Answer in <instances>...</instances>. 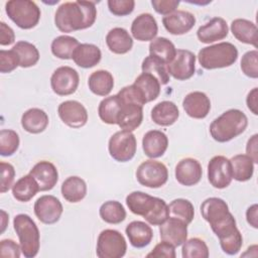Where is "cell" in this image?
<instances>
[{
  "label": "cell",
  "mask_w": 258,
  "mask_h": 258,
  "mask_svg": "<svg viewBox=\"0 0 258 258\" xmlns=\"http://www.w3.org/2000/svg\"><path fill=\"white\" fill-rule=\"evenodd\" d=\"M177 182L184 186H192L200 182L203 175L201 163L191 157H186L178 161L174 170Z\"/></svg>",
  "instance_id": "16"
},
{
  "label": "cell",
  "mask_w": 258,
  "mask_h": 258,
  "mask_svg": "<svg viewBox=\"0 0 258 258\" xmlns=\"http://www.w3.org/2000/svg\"><path fill=\"white\" fill-rule=\"evenodd\" d=\"M151 5L154 10L161 15H168L176 10L179 5V1L176 0H152Z\"/></svg>",
  "instance_id": "51"
},
{
  "label": "cell",
  "mask_w": 258,
  "mask_h": 258,
  "mask_svg": "<svg viewBox=\"0 0 258 258\" xmlns=\"http://www.w3.org/2000/svg\"><path fill=\"white\" fill-rule=\"evenodd\" d=\"M182 107L185 113L194 119H204L211 110L210 98L200 91L188 93L182 101Z\"/></svg>",
  "instance_id": "20"
},
{
  "label": "cell",
  "mask_w": 258,
  "mask_h": 258,
  "mask_svg": "<svg viewBox=\"0 0 258 258\" xmlns=\"http://www.w3.org/2000/svg\"><path fill=\"white\" fill-rule=\"evenodd\" d=\"M231 31L239 41L251 44L255 48L257 47V26L254 22L244 18H237L231 23Z\"/></svg>",
  "instance_id": "31"
},
{
  "label": "cell",
  "mask_w": 258,
  "mask_h": 258,
  "mask_svg": "<svg viewBox=\"0 0 258 258\" xmlns=\"http://www.w3.org/2000/svg\"><path fill=\"white\" fill-rule=\"evenodd\" d=\"M142 121L143 106L136 103H125L122 101V107L119 113L117 125L122 130L132 132L141 125Z\"/></svg>",
  "instance_id": "24"
},
{
  "label": "cell",
  "mask_w": 258,
  "mask_h": 258,
  "mask_svg": "<svg viewBox=\"0 0 258 258\" xmlns=\"http://www.w3.org/2000/svg\"><path fill=\"white\" fill-rule=\"evenodd\" d=\"M19 66L17 53L11 48L9 50H0V72L2 74L11 73Z\"/></svg>",
  "instance_id": "46"
},
{
  "label": "cell",
  "mask_w": 258,
  "mask_h": 258,
  "mask_svg": "<svg viewBox=\"0 0 258 258\" xmlns=\"http://www.w3.org/2000/svg\"><path fill=\"white\" fill-rule=\"evenodd\" d=\"M97 18V8L92 1L64 2L54 14V24L61 32L69 33L91 27Z\"/></svg>",
  "instance_id": "1"
},
{
  "label": "cell",
  "mask_w": 258,
  "mask_h": 258,
  "mask_svg": "<svg viewBox=\"0 0 258 258\" xmlns=\"http://www.w3.org/2000/svg\"><path fill=\"white\" fill-rule=\"evenodd\" d=\"M127 243L117 230H103L97 240L96 254L99 258H121L126 254Z\"/></svg>",
  "instance_id": "8"
},
{
  "label": "cell",
  "mask_w": 258,
  "mask_h": 258,
  "mask_svg": "<svg viewBox=\"0 0 258 258\" xmlns=\"http://www.w3.org/2000/svg\"><path fill=\"white\" fill-rule=\"evenodd\" d=\"M130 244L134 248H144L150 244L153 238L151 227L142 221H133L125 229Z\"/></svg>",
  "instance_id": "25"
},
{
  "label": "cell",
  "mask_w": 258,
  "mask_h": 258,
  "mask_svg": "<svg viewBox=\"0 0 258 258\" xmlns=\"http://www.w3.org/2000/svg\"><path fill=\"white\" fill-rule=\"evenodd\" d=\"M196 55L187 49H176L174 58L166 66L169 76L177 81L190 79L196 72Z\"/></svg>",
  "instance_id": "13"
},
{
  "label": "cell",
  "mask_w": 258,
  "mask_h": 258,
  "mask_svg": "<svg viewBox=\"0 0 258 258\" xmlns=\"http://www.w3.org/2000/svg\"><path fill=\"white\" fill-rule=\"evenodd\" d=\"M88 86L93 94L106 97L114 88V78L110 72L98 70L90 75L88 79Z\"/></svg>",
  "instance_id": "32"
},
{
  "label": "cell",
  "mask_w": 258,
  "mask_h": 258,
  "mask_svg": "<svg viewBox=\"0 0 258 258\" xmlns=\"http://www.w3.org/2000/svg\"><path fill=\"white\" fill-rule=\"evenodd\" d=\"M99 214L104 222L112 225L120 224L126 219V211L118 201H107L102 204Z\"/></svg>",
  "instance_id": "39"
},
{
  "label": "cell",
  "mask_w": 258,
  "mask_h": 258,
  "mask_svg": "<svg viewBox=\"0 0 258 258\" xmlns=\"http://www.w3.org/2000/svg\"><path fill=\"white\" fill-rule=\"evenodd\" d=\"M246 220L251 227H253L254 229L258 228V206H257V204H254L247 209Z\"/></svg>",
  "instance_id": "54"
},
{
  "label": "cell",
  "mask_w": 258,
  "mask_h": 258,
  "mask_svg": "<svg viewBox=\"0 0 258 258\" xmlns=\"http://www.w3.org/2000/svg\"><path fill=\"white\" fill-rule=\"evenodd\" d=\"M107 4L109 11L116 16L129 15L135 7V1L133 0H109Z\"/></svg>",
  "instance_id": "47"
},
{
  "label": "cell",
  "mask_w": 258,
  "mask_h": 258,
  "mask_svg": "<svg viewBox=\"0 0 258 258\" xmlns=\"http://www.w3.org/2000/svg\"><path fill=\"white\" fill-rule=\"evenodd\" d=\"M79 44L80 42L78 39L73 36L59 35L52 40L50 49L54 56L60 59H70Z\"/></svg>",
  "instance_id": "40"
},
{
  "label": "cell",
  "mask_w": 258,
  "mask_h": 258,
  "mask_svg": "<svg viewBox=\"0 0 258 258\" xmlns=\"http://www.w3.org/2000/svg\"><path fill=\"white\" fill-rule=\"evenodd\" d=\"M5 11L8 17L21 29L35 27L40 19V9L29 0H11L6 2Z\"/></svg>",
  "instance_id": "7"
},
{
  "label": "cell",
  "mask_w": 258,
  "mask_h": 258,
  "mask_svg": "<svg viewBox=\"0 0 258 258\" xmlns=\"http://www.w3.org/2000/svg\"><path fill=\"white\" fill-rule=\"evenodd\" d=\"M159 234L162 241L178 247L187 239V224L179 219L170 217L159 226Z\"/></svg>",
  "instance_id": "18"
},
{
  "label": "cell",
  "mask_w": 258,
  "mask_h": 258,
  "mask_svg": "<svg viewBox=\"0 0 258 258\" xmlns=\"http://www.w3.org/2000/svg\"><path fill=\"white\" fill-rule=\"evenodd\" d=\"M75 63L83 69H90L97 66L101 58V49L93 43H80L72 55Z\"/></svg>",
  "instance_id": "26"
},
{
  "label": "cell",
  "mask_w": 258,
  "mask_h": 258,
  "mask_svg": "<svg viewBox=\"0 0 258 258\" xmlns=\"http://www.w3.org/2000/svg\"><path fill=\"white\" fill-rule=\"evenodd\" d=\"M34 214L43 224L51 225L58 222L63 208L60 201L51 195L39 197L34 203Z\"/></svg>",
  "instance_id": "14"
},
{
  "label": "cell",
  "mask_w": 258,
  "mask_h": 258,
  "mask_svg": "<svg viewBox=\"0 0 258 258\" xmlns=\"http://www.w3.org/2000/svg\"><path fill=\"white\" fill-rule=\"evenodd\" d=\"M150 117L155 124L166 127L177 121L179 117V110L175 103L171 101H162L152 108Z\"/></svg>",
  "instance_id": "28"
},
{
  "label": "cell",
  "mask_w": 258,
  "mask_h": 258,
  "mask_svg": "<svg viewBox=\"0 0 258 258\" xmlns=\"http://www.w3.org/2000/svg\"><path fill=\"white\" fill-rule=\"evenodd\" d=\"M168 147V138L160 130H150L142 138V148L149 158H158L162 156Z\"/></svg>",
  "instance_id": "23"
},
{
  "label": "cell",
  "mask_w": 258,
  "mask_h": 258,
  "mask_svg": "<svg viewBox=\"0 0 258 258\" xmlns=\"http://www.w3.org/2000/svg\"><path fill=\"white\" fill-rule=\"evenodd\" d=\"M210 255L206 242L200 238L186 239L182 244L181 256L183 258H208Z\"/></svg>",
  "instance_id": "43"
},
{
  "label": "cell",
  "mask_w": 258,
  "mask_h": 258,
  "mask_svg": "<svg viewBox=\"0 0 258 258\" xmlns=\"http://www.w3.org/2000/svg\"><path fill=\"white\" fill-rule=\"evenodd\" d=\"M60 191L66 201L70 203H79L87 195V183L80 176H69L61 183Z\"/></svg>",
  "instance_id": "33"
},
{
  "label": "cell",
  "mask_w": 258,
  "mask_h": 258,
  "mask_svg": "<svg viewBox=\"0 0 258 258\" xmlns=\"http://www.w3.org/2000/svg\"><path fill=\"white\" fill-rule=\"evenodd\" d=\"M240 63L242 73L245 76L251 79L258 78V51L256 49L245 52Z\"/></svg>",
  "instance_id": "45"
},
{
  "label": "cell",
  "mask_w": 258,
  "mask_h": 258,
  "mask_svg": "<svg viewBox=\"0 0 258 258\" xmlns=\"http://www.w3.org/2000/svg\"><path fill=\"white\" fill-rule=\"evenodd\" d=\"M228 33L229 27L226 20L222 17H214L199 27L197 36L203 43H212L226 38Z\"/></svg>",
  "instance_id": "21"
},
{
  "label": "cell",
  "mask_w": 258,
  "mask_h": 258,
  "mask_svg": "<svg viewBox=\"0 0 258 258\" xmlns=\"http://www.w3.org/2000/svg\"><path fill=\"white\" fill-rule=\"evenodd\" d=\"M162 24L170 34L181 35L188 32L195 26L196 16L188 11L175 10L163 16Z\"/></svg>",
  "instance_id": "17"
},
{
  "label": "cell",
  "mask_w": 258,
  "mask_h": 258,
  "mask_svg": "<svg viewBox=\"0 0 258 258\" xmlns=\"http://www.w3.org/2000/svg\"><path fill=\"white\" fill-rule=\"evenodd\" d=\"M158 32L156 19L150 13L138 15L131 24L132 36L139 41L153 40Z\"/></svg>",
  "instance_id": "22"
},
{
  "label": "cell",
  "mask_w": 258,
  "mask_h": 258,
  "mask_svg": "<svg viewBox=\"0 0 258 258\" xmlns=\"http://www.w3.org/2000/svg\"><path fill=\"white\" fill-rule=\"evenodd\" d=\"M141 70L142 73H148L154 76L160 85H166L169 82V75L166 70V64L152 55H148L143 59Z\"/></svg>",
  "instance_id": "42"
},
{
  "label": "cell",
  "mask_w": 258,
  "mask_h": 258,
  "mask_svg": "<svg viewBox=\"0 0 258 258\" xmlns=\"http://www.w3.org/2000/svg\"><path fill=\"white\" fill-rule=\"evenodd\" d=\"M257 96H258V89L257 88H253L247 95L246 98V104L248 109L254 114L257 115L258 114V110H257Z\"/></svg>",
  "instance_id": "55"
},
{
  "label": "cell",
  "mask_w": 258,
  "mask_h": 258,
  "mask_svg": "<svg viewBox=\"0 0 258 258\" xmlns=\"http://www.w3.org/2000/svg\"><path fill=\"white\" fill-rule=\"evenodd\" d=\"M29 174L36 180L40 191L52 189L58 180V172L55 165L47 160H41L34 164Z\"/></svg>",
  "instance_id": "19"
},
{
  "label": "cell",
  "mask_w": 258,
  "mask_h": 258,
  "mask_svg": "<svg viewBox=\"0 0 258 258\" xmlns=\"http://www.w3.org/2000/svg\"><path fill=\"white\" fill-rule=\"evenodd\" d=\"M149 55H152L164 64H168L175 56L176 48L174 44L166 37H155L149 44Z\"/></svg>",
  "instance_id": "37"
},
{
  "label": "cell",
  "mask_w": 258,
  "mask_h": 258,
  "mask_svg": "<svg viewBox=\"0 0 258 258\" xmlns=\"http://www.w3.org/2000/svg\"><path fill=\"white\" fill-rule=\"evenodd\" d=\"M257 145H258V135L254 134L253 136L250 137V139L248 140L247 145H246V153L253 160L254 163L258 162Z\"/></svg>",
  "instance_id": "53"
},
{
  "label": "cell",
  "mask_w": 258,
  "mask_h": 258,
  "mask_svg": "<svg viewBox=\"0 0 258 258\" xmlns=\"http://www.w3.org/2000/svg\"><path fill=\"white\" fill-rule=\"evenodd\" d=\"M12 49L17 53L19 58V67L30 68L37 63L39 60V51L37 47L28 41H17Z\"/></svg>",
  "instance_id": "38"
},
{
  "label": "cell",
  "mask_w": 258,
  "mask_h": 258,
  "mask_svg": "<svg viewBox=\"0 0 258 258\" xmlns=\"http://www.w3.org/2000/svg\"><path fill=\"white\" fill-rule=\"evenodd\" d=\"M39 190V186L31 174L23 175L12 185L13 198L22 203L30 201Z\"/></svg>",
  "instance_id": "35"
},
{
  "label": "cell",
  "mask_w": 258,
  "mask_h": 258,
  "mask_svg": "<svg viewBox=\"0 0 258 258\" xmlns=\"http://www.w3.org/2000/svg\"><path fill=\"white\" fill-rule=\"evenodd\" d=\"M80 83V77L78 72L69 67L62 66L57 68L51 75L50 87L58 96H69L74 94Z\"/></svg>",
  "instance_id": "11"
},
{
  "label": "cell",
  "mask_w": 258,
  "mask_h": 258,
  "mask_svg": "<svg viewBox=\"0 0 258 258\" xmlns=\"http://www.w3.org/2000/svg\"><path fill=\"white\" fill-rule=\"evenodd\" d=\"M106 44L113 53L124 54L131 50L133 38L125 28L114 27L106 35Z\"/></svg>",
  "instance_id": "27"
},
{
  "label": "cell",
  "mask_w": 258,
  "mask_h": 258,
  "mask_svg": "<svg viewBox=\"0 0 258 258\" xmlns=\"http://www.w3.org/2000/svg\"><path fill=\"white\" fill-rule=\"evenodd\" d=\"M238 58V49L231 42H219L203 47L198 54L202 68L215 70L231 67Z\"/></svg>",
  "instance_id": "5"
},
{
  "label": "cell",
  "mask_w": 258,
  "mask_h": 258,
  "mask_svg": "<svg viewBox=\"0 0 258 258\" xmlns=\"http://www.w3.org/2000/svg\"><path fill=\"white\" fill-rule=\"evenodd\" d=\"M20 139L16 131L2 129L0 131V154L2 156L13 155L19 147Z\"/></svg>",
  "instance_id": "44"
},
{
  "label": "cell",
  "mask_w": 258,
  "mask_h": 258,
  "mask_svg": "<svg viewBox=\"0 0 258 258\" xmlns=\"http://www.w3.org/2000/svg\"><path fill=\"white\" fill-rule=\"evenodd\" d=\"M49 119L47 114L39 108H30L26 110L21 117L22 128L31 134L43 132L48 126Z\"/></svg>",
  "instance_id": "29"
},
{
  "label": "cell",
  "mask_w": 258,
  "mask_h": 258,
  "mask_svg": "<svg viewBox=\"0 0 258 258\" xmlns=\"http://www.w3.org/2000/svg\"><path fill=\"white\" fill-rule=\"evenodd\" d=\"M201 214L205 221L210 224L220 242L241 234L234 216L229 211L228 204L223 199L216 197L206 199L201 205Z\"/></svg>",
  "instance_id": "2"
},
{
  "label": "cell",
  "mask_w": 258,
  "mask_h": 258,
  "mask_svg": "<svg viewBox=\"0 0 258 258\" xmlns=\"http://www.w3.org/2000/svg\"><path fill=\"white\" fill-rule=\"evenodd\" d=\"M208 179L215 188L223 189L229 186L233 179L230 159L223 155L212 157L208 163Z\"/></svg>",
  "instance_id": "12"
},
{
  "label": "cell",
  "mask_w": 258,
  "mask_h": 258,
  "mask_svg": "<svg viewBox=\"0 0 258 258\" xmlns=\"http://www.w3.org/2000/svg\"><path fill=\"white\" fill-rule=\"evenodd\" d=\"M8 221H9L8 214L4 210H1V231H0L1 234L4 233V231H5L6 227H7Z\"/></svg>",
  "instance_id": "56"
},
{
  "label": "cell",
  "mask_w": 258,
  "mask_h": 258,
  "mask_svg": "<svg viewBox=\"0 0 258 258\" xmlns=\"http://www.w3.org/2000/svg\"><path fill=\"white\" fill-rule=\"evenodd\" d=\"M175 247L166 241H161L160 243L156 244L155 247L146 255V257L148 258H175Z\"/></svg>",
  "instance_id": "49"
},
{
  "label": "cell",
  "mask_w": 258,
  "mask_h": 258,
  "mask_svg": "<svg viewBox=\"0 0 258 258\" xmlns=\"http://www.w3.org/2000/svg\"><path fill=\"white\" fill-rule=\"evenodd\" d=\"M133 85L137 89L145 104L156 100L160 94V83L154 76L148 73L140 74L135 79Z\"/></svg>",
  "instance_id": "30"
},
{
  "label": "cell",
  "mask_w": 258,
  "mask_h": 258,
  "mask_svg": "<svg viewBox=\"0 0 258 258\" xmlns=\"http://www.w3.org/2000/svg\"><path fill=\"white\" fill-rule=\"evenodd\" d=\"M1 168V184H0V191L2 194L8 191L10 187L13 185V180L15 177V169L12 164L9 162H0Z\"/></svg>",
  "instance_id": "48"
},
{
  "label": "cell",
  "mask_w": 258,
  "mask_h": 258,
  "mask_svg": "<svg viewBox=\"0 0 258 258\" xmlns=\"http://www.w3.org/2000/svg\"><path fill=\"white\" fill-rule=\"evenodd\" d=\"M169 216L179 219L185 224H190L195 217V209L192 204L185 199H175L168 205Z\"/></svg>",
  "instance_id": "41"
},
{
  "label": "cell",
  "mask_w": 258,
  "mask_h": 258,
  "mask_svg": "<svg viewBox=\"0 0 258 258\" xmlns=\"http://www.w3.org/2000/svg\"><path fill=\"white\" fill-rule=\"evenodd\" d=\"M126 205L131 213L143 217L152 226H160L169 218L168 205L164 200L140 190L130 192L126 197Z\"/></svg>",
  "instance_id": "3"
},
{
  "label": "cell",
  "mask_w": 258,
  "mask_h": 258,
  "mask_svg": "<svg viewBox=\"0 0 258 258\" xmlns=\"http://www.w3.org/2000/svg\"><path fill=\"white\" fill-rule=\"evenodd\" d=\"M138 182L149 188L163 186L168 179V170L164 163L154 159L143 161L136 170Z\"/></svg>",
  "instance_id": "10"
},
{
  "label": "cell",
  "mask_w": 258,
  "mask_h": 258,
  "mask_svg": "<svg viewBox=\"0 0 258 258\" xmlns=\"http://www.w3.org/2000/svg\"><path fill=\"white\" fill-rule=\"evenodd\" d=\"M21 247L12 239H3L0 242V256L19 258L21 254Z\"/></svg>",
  "instance_id": "50"
},
{
  "label": "cell",
  "mask_w": 258,
  "mask_h": 258,
  "mask_svg": "<svg viewBox=\"0 0 258 258\" xmlns=\"http://www.w3.org/2000/svg\"><path fill=\"white\" fill-rule=\"evenodd\" d=\"M57 114L60 120L71 128H81L88 122L87 109L76 100H68L60 103L57 108Z\"/></svg>",
  "instance_id": "15"
},
{
  "label": "cell",
  "mask_w": 258,
  "mask_h": 258,
  "mask_svg": "<svg viewBox=\"0 0 258 258\" xmlns=\"http://www.w3.org/2000/svg\"><path fill=\"white\" fill-rule=\"evenodd\" d=\"M136 149L137 141L131 131H117L109 139L108 150L110 156L118 162L130 161L134 157Z\"/></svg>",
  "instance_id": "9"
},
{
  "label": "cell",
  "mask_w": 258,
  "mask_h": 258,
  "mask_svg": "<svg viewBox=\"0 0 258 258\" xmlns=\"http://www.w3.org/2000/svg\"><path fill=\"white\" fill-rule=\"evenodd\" d=\"M233 178L237 181H247L254 173V162L247 154H237L230 159Z\"/></svg>",
  "instance_id": "36"
},
{
  "label": "cell",
  "mask_w": 258,
  "mask_h": 258,
  "mask_svg": "<svg viewBox=\"0 0 258 258\" xmlns=\"http://www.w3.org/2000/svg\"><path fill=\"white\" fill-rule=\"evenodd\" d=\"M13 227L18 236L23 256L35 257L40 247V234L35 222L26 214H18L13 219Z\"/></svg>",
  "instance_id": "6"
},
{
  "label": "cell",
  "mask_w": 258,
  "mask_h": 258,
  "mask_svg": "<svg viewBox=\"0 0 258 258\" xmlns=\"http://www.w3.org/2000/svg\"><path fill=\"white\" fill-rule=\"evenodd\" d=\"M247 126L248 118L245 113L239 109H230L213 120L210 134L215 141L225 143L242 134Z\"/></svg>",
  "instance_id": "4"
},
{
  "label": "cell",
  "mask_w": 258,
  "mask_h": 258,
  "mask_svg": "<svg viewBox=\"0 0 258 258\" xmlns=\"http://www.w3.org/2000/svg\"><path fill=\"white\" fill-rule=\"evenodd\" d=\"M122 107V101L118 95H113L103 99L98 107L100 119L109 125L117 124L119 113Z\"/></svg>",
  "instance_id": "34"
},
{
  "label": "cell",
  "mask_w": 258,
  "mask_h": 258,
  "mask_svg": "<svg viewBox=\"0 0 258 258\" xmlns=\"http://www.w3.org/2000/svg\"><path fill=\"white\" fill-rule=\"evenodd\" d=\"M15 41V34L13 29L5 22H0V44L9 45Z\"/></svg>",
  "instance_id": "52"
}]
</instances>
